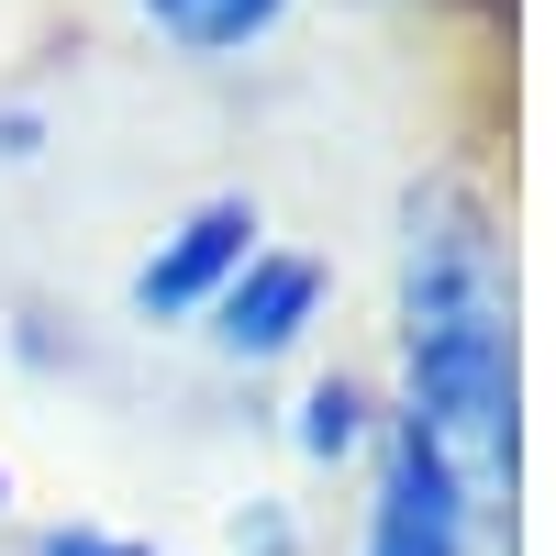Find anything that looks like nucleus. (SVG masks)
I'll use <instances>...</instances> for the list:
<instances>
[{
  "mask_svg": "<svg viewBox=\"0 0 556 556\" xmlns=\"http://www.w3.org/2000/svg\"><path fill=\"white\" fill-rule=\"evenodd\" d=\"M146 12L190 45V56H235V45H256L278 12H290V0H146Z\"/></svg>",
  "mask_w": 556,
  "mask_h": 556,
  "instance_id": "nucleus-5",
  "label": "nucleus"
},
{
  "mask_svg": "<svg viewBox=\"0 0 556 556\" xmlns=\"http://www.w3.org/2000/svg\"><path fill=\"white\" fill-rule=\"evenodd\" d=\"M45 556H156V545H123V534H45Z\"/></svg>",
  "mask_w": 556,
  "mask_h": 556,
  "instance_id": "nucleus-7",
  "label": "nucleus"
},
{
  "mask_svg": "<svg viewBox=\"0 0 556 556\" xmlns=\"http://www.w3.org/2000/svg\"><path fill=\"white\" fill-rule=\"evenodd\" d=\"M312 312H323V267L256 245V256L235 267V290L212 301V334H223V356H278V345H301Z\"/></svg>",
  "mask_w": 556,
  "mask_h": 556,
  "instance_id": "nucleus-4",
  "label": "nucleus"
},
{
  "mask_svg": "<svg viewBox=\"0 0 556 556\" xmlns=\"http://www.w3.org/2000/svg\"><path fill=\"white\" fill-rule=\"evenodd\" d=\"M367 556H468V479H456V468H445V445H424L412 424L390 434Z\"/></svg>",
  "mask_w": 556,
  "mask_h": 556,
  "instance_id": "nucleus-2",
  "label": "nucleus"
},
{
  "mask_svg": "<svg viewBox=\"0 0 556 556\" xmlns=\"http://www.w3.org/2000/svg\"><path fill=\"white\" fill-rule=\"evenodd\" d=\"M245 256H256V201H201L190 223H178V245L146 256L134 301H146V312H212L223 290H235Z\"/></svg>",
  "mask_w": 556,
  "mask_h": 556,
  "instance_id": "nucleus-3",
  "label": "nucleus"
},
{
  "mask_svg": "<svg viewBox=\"0 0 556 556\" xmlns=\"http://www.w3.org/2000/svg\"><path fill=\"white\" fill-rule=\"evenodd\" d=\"M401 356H412V434L445 445L456 479H501L513 468V278L468 190H412Z\"/></svg>",
  "mask_w": 556,
  "mask_h": 556,
  "instance_id": "nucleus-1",
  "label": "nucleus"
},
{
  "mask_svg": "<svg viewBox=\"0 0 556 556\" xmlns=\"http://www.w3.org/2000/svg\"><path fill=\"white\" fill-rule=\"evenodd\" d=\"M312 456H334V445H356V390H312Z\"/></svg>",
  "mask_w": 556,
  "mask_h": 556,
  "instance_id": "nucleus-6",
  "label": "nucleus"
}]
</instances>
